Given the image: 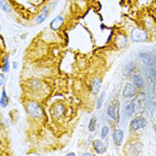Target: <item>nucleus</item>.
I'll return each mask as SVG.
<instances>
[{
	"mask_svg": "<svg viewBox=\"0 0 156 156\" xmlns=\"http://www.w3.org/2000/svg\"><path fill=\"white\" fill-rule=\"evenodd\" d=\"M131 38L134 42H145L148 39V34L146 31L136 27L131 31Z\"/></svg>",
	"mask_w": 156,
	"mask_h": 156,
	"instance_id": "nucleus-1",
	"label": "nucleus"
},
{
	"mask_svg": "<svg viewBox=\"0 0 156 156\" xmlns=\"http://www.w3.org/2000/svg\"><path fill=\"white\" fill-rule=\"evenodd\" d=\"M27 111L29 113L30 115H32L33 117L35 118H39L42 116V110L38 103L35 102V101H31L27 105Z\"/></svg>",
	"mask_w": 156,
	"mask_h": 156,
	"instance_id": "nucleus-2",
	"label": "nucleus"
},
{
	"mask_svg": "<svg viewBox=\"0 0 156 156\" xmlns=\"http://www.w3.org/2000/svg\"><path fill=\"white\" fill-rule=\"evenodd\" d=\"M119 111V102L117 100H114V101H112V103L108 108V114L114 120H118Z\"/></svg>",
	"mask_w": 156,
	"mask_h": 156,
	"instance_id": "nucleus-3",
	"label": "nucleus"
},
{
	"mask_svg": "<svg viewBox=\"0 0 156 156\" xmlns=\"http://www.w3.org/2000/svg\"><path fill=\"white\" fill-rule=\"evenodd\" d=\"M147 126V121L144 117H137V118L132 119L130 124L131 130L133 131H138L140 129H143Z\"/></svg>",
	"mask_w": 156,
	"mask_h": 156,
	"instance_id": "nucleus-4",
	"label": "nucleus"
},
{
	"mask_svg": "<svg viewBox=\"0 0 156 156\" xmlns=\"http://www.w3.org/2000/svg\"><path fill=\"white\" fill-rule=\"evenodd\" d=\"M113 138H114V142L116 146H121L123 140H124V132L122 130H120V129L114 130Z\"/></svg>",
	"mask_w": 156,
	"mask_h": 156,
	"instance_id": "nucleus-5",
	"label": "nucleus"
},
{
	"mask_svg": "<svg viewBox=\"0 0 156 156\" xmlns=\"http://www.w3.org/2000/svg\"><path fill=\"white\" fill-rule=\"evenodd\" d=\"M122 95L124 97H127V98H130V97H134L136 95V89L135 87L131 84H126L125 85V87L123 89Z\"/></svg>",
	"mask_w": 156,
	"mask_h": 156,
	"instance_id": "nucleus-6",
	"label": "nucleus"
},
{
	"mask_svg": "<svg viewBox=\"0 0 156 156\" xmlns=\"http://www.w3.org/2000/svg\"><path fill=\"white\" fill-rule=\"evenodd\" d=\"M64 19L63 17L61 16H58L55 17L52 21L51 22V28L53 31H56V30H59L62 26L63 24Z\"/></svg>",
	"mask_w": 156,
	"mask_h": 156,
	"instance_id": "nucleus-7",
	"label": "nucleus"
},
{
	"mask_svg": "<svg viewBox=\"0 0 156 156\" xmlns=\"http://www.w3.org/2000/svg\"><path fill=\"white\" fill-rule=\"evenodd\" d=\"M93 146H94L96 152L98 154H103L106 152V147L100 140H95L93 143Z\"/></svg>",
	"mask_w": 156,
	"mask_h": 156,
	"instance_id": "nucleus-8",
	"label": "nucleus"
},
{
	"mask_svg": "<svg viewBox=\"0 0 156 156\" xmlns=\"http://www.w3.org/2000/svg\"><path fill=\"white\" fill-rule=\"evenodd\" d=\"M133 82L136 87L138 88H143L144 85V80L142 79V77L139 74H134L133 75Z\"/></svg>",
	"mask_w": 156,
	"mask_h": 156,
	"instance_id": "nucleus-9",
	"label": "nucleus"
},
{
	"mask_svg": "<svg viewBox=\"0 0 156 156\" xmlns=\"http://www.w3.org/2000/svg\"><path fill=\"white\" fill-rule=\"evenodd\" d=\"M48 12H49V10H48V7H45V8L44 9V10L41 12V14L37 17V19H36V22H37L38 24H41L43 21L46 19Z\"/></svg>",
	"mask_w": 156,
	"mask_h": 156,
	"instance_id": "nucleus-10",
	"label": "nucleus"
},
{
	"mask_svg": "<svg viewBox=\"0 0 156 156\" xmlns=\"http://www.w3.org/2000/svg\"><path fill=\"white\" fill-rule=\"evenodd\" d=\"M9 103V97L6 95V91L5 90H2V95H1V99H0V105L2 108H5L6 106L8 105Z\"/></svg>",
	"mask_w": 156,
	"mask_h": 156,
	"instance_id": "nucleus-11",
	"label": "nucleus"
},
{
	"mask_svg": "<svg viewBox=\"0 0 156 156\" xmlns=\"http://www.w3.org/2000/svg\"><path fill=\"white\" fill-rule=\"evenodd\" d=\"M135 113V105L133 102H130L126 107V114L128 117H131Z\"/></svg>",
	"mask_w": 156,
	"mask_h": 156,
	"instance_id": "nucleus-12",
	"label": "nucleus"
},
{
	"mask_svg": "<svg viewBox=\"0 0 156 156\" xmlns=\"http://www.w3.org/2000/svg\"><path fill=\"white\" fill-rule=\"evenodd\" d=\"M96 126H97V118H92L90 120V123H89V131H94L96 130Z\"/></svg>",
	"mask_w": 156,
	"mask_h": 156,
	"instance_id": "nucleus-13",
	"label": "nucleus"
},
{
	"mask_svg": "<svg viewBox=\"0 0 156 156\" xmlns=\"http://www.w3.org/2000/svg\"><path fill=\"white\" fill-rule=\"evenodd\" d=\"M99 89H100V81H99V80L96 79V80L93 81V93H94V94H97V93L98 92V90H99Z\"/></svg>",
	"mask_w": 156,
	"mask_h": 156,
	"instance_id": "nucleus-14",
	"label": "nucleus"
},
{
	"mask_svg": "<svg viewBox=\"0 0 156 156\" xmlns=\"http://www.w3.org/2000/svg\"><path fill=\"white\" fill-rule=\"evenodd\" d=\"M104 97H105V91H102L100 95V97L98 98V101H97V109H100L102 106V103H103V101H104Z\"/></svg>",
	"mask_w": 156,
	"mask_h": 156,
	"instance_id": "nucleus-15",
	"label": "nucleus"
},
{
	"mask_svg": "<svg viewBox=\"0 0 156 156\" xmlns=\"http://www.w3.org/2000/svg\"><path fill=\"white\" fill-rule=\"evenodd\" d=\"M9 69V63L8 57H4L3 58V68L2 70L4 72H8Z\"/></svg>",
	"mask_w": 156,
	"mask_h": 156,
	"instance_id": "nucleus-16",
	"label": "nucleus"
},
{
	"mask_svg": "<svg viewBox=\"0 0 156 156\" xmlns=\"http://www.w3.org/2000/svg\"><path fill=\"white\" fill-rule=\"evenodd\" d=\"M0 3H1V9L3 10L6 11V12H8V11L10 10V6L7 4V2L5 0H0Z\"/></svg>",
	"mask_w": 156,
	"mask_h": 156,
	"instance_id": "nucleus-17",
	"label": "nucleus"
},
{
	"mask_svg": "<svg viewBox=\"0 0 156 156\" xmlns=\"http://www.w3.org/2000/svg\"><path fill=\"white\" fill-rule=\"evenodd\" d=\"M108 131H109V129H108V126H103L102 127V129H101V137L102 139H104L106 136H108Z\"/></svg>",
	"mask_w": 156,
	"mask_h": 156,
	"instance_id": "nucleus-18",
	"label": "nucleus"
},
{
	"mask_svg": "<svg viewBox=\"0 0 156 156\" xmlns=\"http://www.w3.org/2000/svg\"><path fill=\"white\" fill-rule=\"evenodd\" d=\"M4 80V76L2 74V73H1V82H0V84H1V85H3Z\"/></svg>",
	"mask_w": 156,
	"mask_h": 156,
	"instance_id": "nucleus-19",
	"label": "nucleus"
},
{
	"mask_svg": "<svg viewBox=\"0 0 156 156\" xmlns=\"http://www.w3.org/2000/svg\"><path fill=\"white\" fill-rule=\"evenodd\" d=\"M67 155H68V156H69V155H75V154H74L73 153H70V154H68Z\"/></svg>",
	"mask_w": 156,
	"mask_h": 156,
	"instance_id": "nucleus-20",
	"label": "nucleus"
},
{
	"mask_svg": "<svg viewBox=\"0 0 156 156\" xmlns=\"http://www.w3.org/2000/svg\"><path fill=\"white\" fill-rule=\"evenodd\" d=\"M84 155H91V154H88V153H87V154H84Z\"/></svg>",
	"mask_w": 156,
	"mask_h": 156,
	"instance_id": "nucleus-21",
	"label": "nucleus"
}]
</instances>
